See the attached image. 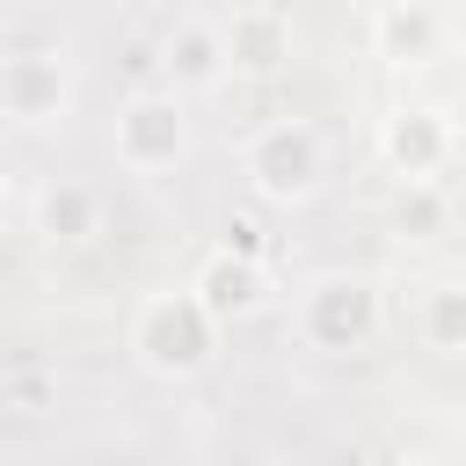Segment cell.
Masks as SVG:
<instances>
[{
    "instance_id": "5",
    "label": "cell",
    "mask_w": 466,
    "mask_h": 466,
    "mask_svg": "<svg viewBox=\"0 0 466 466\" xmlns=\"http://www.w3.org/2000/svg\"><path fill=\"white\" fill-rule=\"evenodd\" d=\"M218 58H226V44H218V29L211 22H175L167 29V73L175 80H218Z\"/></svg>"
},
{
    "instance_id": "4",
    "label": "cell",
    "mask_w": 466,
    "mask_h": 466,
    "mask_svg": "<svg viewBox=\"0 0 466 466\" xmlns=\"http://www.w3.org/2000/svg\"><path fill=\"white\" fill-rule=\"evenodd\" d=\"M175 146H182V124H175L167 102H131V109H124V160H131V167H153V160H167Z\"/></svg>"
},
{
    "instance_id": "6",
    "label": "cell",
    "mask_w": 466,
    "mask_h": 466,
    "mask_svg": "<svg viewBox=\"0 0 466 466\" xmlns=\"http://www.w3.org/2000/svg\"><path fill=\"white\" fill-rule=\"evenodd\" d=\"M0 87H7V109H15V116H44L51 102H66V87H58V73H51L44 58H15V66L0 73Z\"/></svg>"
},
{
    "instance_id": "3",
    "label": "cell",
    "mask_w": 466,
    "mask_h": 466,
    "mask_svg": "<svg viewBox=\"0 0 466 466\" xmlns=\"http://www.w3.org/2000/svg\"><path fill=\"white\" fill-rule=\"evenodd\" d=\"M262 299V269L240 262V255H218L204 277H197V313L204 320H226V313H248Z\"/></svg>"
},
{
    "instance_id": "9",
    "label": "cell",
    "mask_w": 466,
    "mask_h": 466,
    "mask_svg": "<svg viewBox=\"0 0 466 466\" xmlns=\"http://www.w3.org/2000/svg\"><path fill=\"white\" fill-rule=\"evenodd\" d=\"M430 29H437V15H400V7L379 15V36H393V44H422Z\"/></svg>"
},
{
    "instance_id": "2",
    "label": "cell",
    "mask_w": 466,
    "mask_h": 466,
    "mask_svg": "<svg viewBox=\"0 0 466 466\" xmlns=\"http://www.w3.org/2000/svg\"><path fill=\"white\" fill-rule=\"evenodd\" d=\"M248 175H255L262 197H306L313 175H320V146H313V131H299V124L262 131L255 153H248Z\"/></svg>"
},
{
    "instance_id": "8",
    "label": "cell",
    "mask_w": 466,
    "mask_h": 466,
    "mask_svg": "<svg viewBox=\"0 0 466 466\" xmlns=\"http://www.w3.org/2000/svg\"><path fill=\"white\" fill-rule=\"evenodd\" d=\"M44 226H51L58 240H80V233L95 226V204H87L80 189H51V197H44Z\"/></svg>"
},
{
    "instance_id": "7",
    "label": "cell",
    "mask_w": 466,
    "mask_h": 466,
    "mask_svg": "<svg viewBox=\"0 0 466 466\" xmlns=\"http://www.w3.org/2000/svg\"><path fill=\"white\" fill-rule=\"evenodd\" d=\"M386 153H393V167L422 175V160L437 153V124H422V116H393V131H386Z\"/></svg>"
},
{
    "instance_id": "1",
    "label": "cell",
    "mask_w": 466,
    "mask_h": 466,
    "mask_svg": "<svg viewBox=\"0 0 466 466\" xmlns=\"http://www.w3.org/2000/svg\"><path fill=\"white\" fill-rule=\"evenodd\" d=\"M138 350L153 371H197L211 357V320L197 313V299H153L138 320Z\"/></svg>"
}]
</instances>
